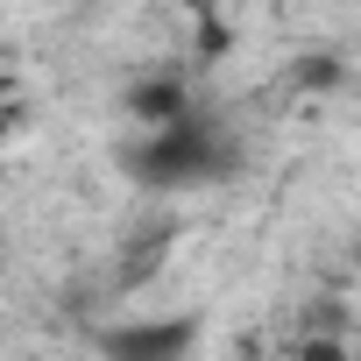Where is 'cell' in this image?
<instances>
[{
	"mask_svg": "<svg viewBox=\"0 0 361 361\" xmlns=\"http://www.w3.org/2000/svg\"><path fill=\"white\" fill-rule=\"evenodd\" d=\"M347 347H354V354H361V326H354V340H347Z\"/></svg>",
	"mask_w": 361,
	"mask_h": 361,
	"instance_id": "cell-4",
	"label": "cell"
},
{
	"mask_svg": "<svg viewBox=\"0 0 361 361\" xmlns=\"http://www.w3.org/2000/svg\"><path fill=\"white\" fill-rule=\"evenodd\" d=\"M192 340H199L192 319H142V326H114V333H99L106 354H185Z\"/></svg>",
	"mask_w": 361,
	"mask_h": 361,
	"instance_id": "cell-2",
	"label": "cell"
},
{
	"mask_svg": "<svg viewBox=\"0 0 361 361\" xmlns=\"http://www.w3.org/2000/svg\"><path fill=\"white\" fill-rule=\"evenodd\" d=\"M199 92L185 85V78H142L135 92H128V114H135V128H149V121H170V114H185Z\"/></svg>",
	"mask_w": 361,
	"mask_h": 361,
	"instance_id": "cell-3",
	"label": "cell"
},
{
	"mask_svg": "<svg viewBox=\"0 0 361 361\" xmlns=\"http://www.w3.org/2000/svg\"><path fill=\"white\" fill-rule=\"evenodd\" d=\"M121 170H128L135 192H213L241 170V135L227 114L192 99L185 114L135 128L121 142Z\"/></svg>",
	"mask_w": 361,
	"mask_h": 361,
	"instance_id": "cell-1",
	"label": "cell"
}]
</instances>
